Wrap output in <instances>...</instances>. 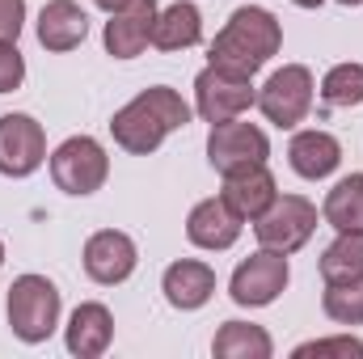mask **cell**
Returning a JSON list of instances; mask_svg holds the SVG:
<instances>
[{
    "instance_id": "1",
    "label": "cell",
    "mask_w": 363,
    "mask_h": 359,
    "mask_svg": "<svg viewBox=\"0 0 363 359\" xmlns=\"http://www.w3.org/2000/svg\"><path fill=\"white\" fill-rule=\"evenodd\" d=\"M190 123V106L182 101V93L165 89V85H152V89L135 93L123 110H114L110 118V131H114V144L135 153V157H148L161 148V140L169 131H178Z\"/></svg>"
},
{
    "instance_id": "2",
    "label": "cell",
    "mask_w": 363,
    "mask_h": 359,
    "mask_svg": "<svg viewBox=\"0 0 363 359\" xmlns=\"http://www.w3.org/2000/svg\"><path fill=\"white\" fill-rule=\"evenodd\" d=\"M279 47H283L279 21H274L267 9L245 4V9H237V13L228 17V26L216 34V43H211V64L254 77Z\"/></svg>"
},
{
    "instance_id": "3",
    "label": "cell",
    "mask_w": 363,
    "mask_h": 359,
    "mask_svg": "<svg viewBox=\"0 0 363 359\" xmlns=\"http://www.w3.org/2000/svg\"><path fill=\"white\" fill-rule=\"evenodd\" d=\"M9 326L21 343H47L60 326V287L43 275H21L9 287Z\"/></svg>"
},
{
    "instance_id": "4",
    "label": "cell",
    "mask_w": 363,
    "mask_h": 359,
    "mask_svg": "<svg viewBox=\"0 0 363 359\" xmlns=\"http://www.w3.org/2000/svg\"><path fill=\"white\" fill-rule=\"evenodd\" d=\"M267 157H271V140H267L262 127L237 123V118L211 123V136H207V161H211V170L237 174V170L267 165Z\"/></svg>"
},
{
    "instance_id": "5",
    "label": "cell",
    "mask_w": 363,
    "mask_h": 359,
    "mask_svg": "<svg viewBox=\"0 0 363 359\" xmlns=\"http://www.w3.org/2000/svg\"><path fill=\"white\" fill-rule=\"evenodd\" d=\"M110 174V157L93 136H72L51 153V178L64 194H93Z\"/></svg>"
},
{
    "instance_id": "6",
    "label": "cell",
    "mask_w": 363,
    "mask_h": 359,
    "mask_svg": "<svg viewBox=\"0 0 363 359\" xmlns=\"http://www.w3.org/2000/svg\"><path fill=\"white\" fill-rule=\"evenodd\" d=\"M313 228H317V207L304 194L274 199L271 207L258 216V224H254L262 250H274V254H296L313 237Z\"/></svg>"
},
{
    "instance_id": "7",
    "label": "cell",
    "mask_w": 363,
    "mask_h": 359,
    "mask_svg": "<svg viewBox=\"0 0 363 359\" xmlns=\"http://www.w3.org/2000/svg\"><path fill=\"white\" fill-rule=\"evenodd\" d=\"M254 101H258V93H254V85H250L245 72H233V68L207 64V68L194 77V110H199L207 123L237 118V114L250 110Z\"/></svg>"
},
{
    "instance_id": "8",
    "label": "cell",
    "mask_w": 363,
    "mask_h": 359,
    "mask_svg": "<svg viewBox=\"0 0 363 359\" xmlns=\"http://www.w3.org/2000/svg\"><path fill=\"white\" fill-rule=\"evenodd\" d=\"M258 110L274 127H296L313 110V72L304 64H283L258 93Z\"/></svg>"
},
{
    "instance_id": "9",
    "label": "cell",
    "mask_w": 363,
    "mask_h": 359,
    "mask_svg": "<svg viewBox=\"0 0 363 359\" xmlns=\"http://www.w3.org/2000/svg\"><path fill=\"white\" fill-rule=\"evenodd\" d=\"M47 161V136L43 123L30 114H0V174L30 178Z\"/></svg>"
},
{
    "instance_id": "10",
    "label": "cell",
    "mask_w": 363,
    "mask_h": 359,
    "mask_svg": "<svg viewBox=\"0 0 363 359\" xmlns=\"http://www.w3.org/2000/svg\"><path fill=\"white\" fill-rule=\"evenodd\" d=\"M287 254H274V250H262V254H254V258H245L241 267L233 270V283H228V292H233V300L237 304H250V309H262V304H271L274 296L287 287Z\"/></svg>"
},
{
    "instance_id": "11",
    "label": "cell",
    "mask_w": 363,
    "mask_h": 359,
    "mask_svg": "<svg viewBox=\"0 0 363 359\" xmlns=\"http://www.w3.org/2000/svg\"><path fill=\"white\" fill-rule=\"evenodd\" d=\"M135 263H140L135 241L127 233H118V228H101V233H93L89 241H85V275H89L93 283L114 287V283L131 279Z\"/></svg>"
},
{
    "instance_id": "12",
    "label": "cell",
    "mask_w": 363,
    "mask_h": 359,
    "mask_svg": "<svg viewBox=\"0 0 363 359\" xmlns=\"http://www.w3.org/2000/svg\"><path fill=\"white\" fill-rule=\"evenodd\" d=\"M157 0H131L127 9L110 13L106 21V51L114 60H135L148 43H152V26H157Z\"/></svg>"
},
{
    "instance_id": "13",
    "label": "cell",
    "mask_w": 363,
    "mask_h": 359,
    "mask_svg": "<svg viewBox=\"0 0 363 359\" xmlns=\"http://www.w3.org/2000/svg\"><path fill=\"white\" fill-rule=\"evenodd\" d=\"M186 237L199 250H228L241 237V216L224 199H203V203H194V211L186 220Z\"/></svg>"
},
{
    "instance_id": "14",
    "label": "cell",
    "mask_w": 363,
    "mask_h": 359,
    "mask_svg": "<svg viewBox=\"0 0 363 359\" xmlns=\"http://www.w3.org/2000/svg\"><path fill=\"white\" fill-rule=\"evenodd\" d=\"M220 199H224L241 220H258L274 199H279V190H274L271 170H267V165H254V170L224 174V194H220Z\"/></svg>"
},
{
    "instance_id": "15",
    "label": "cell",
    "mask_w": 363,
    "mask_h": 359,
    "mask_svg": "<svg viewBox=\"0 0 363 359\" xmlns=\"http://www.w3.org/2000/svg\"><path fill=\"white\" fill-rule=\"evenodd\" d=\"M89 34V17L77 0H51L38 13V43L47 51H72Z\"/></svg>"
},
{
    "instance_id": "16",
    "label": "cell",
    "mask_w": 363,
    "mask_h": 359,
    "mask_svg": "<svg viewBox=\"0 0 363 359\" xmlns=\"http://www.w3.org/2000/svg\"><path fill=\"white\" fill-rule=\"evenodd\" d=\"M287 157H291V170H296L300 178L317 182V178H330V174L338 170L342 144H338L330 131H300V136H291Z\"/></svg>"
},
{
    "instance_id": "17",
    "label": "cell",
    "mask_w": 363,
    "mask_h": 359,
    "mask_svg": "<svg viewBox=\"0 0 363 359\" xmlns=\"http://www.w3.org/2000/svg\"><path fill=\"white\" fill-rule=\"evenodd\" d=\"M161 292L174 309H203L216 292V270L207 263H194V258H182L165 270L161 279Z\"/></svg>"
},
{
    "instance_id": "18",
    "label": "cell",
    "mask_w": 363,
    "mask_h": 359,
    "mask_svg": "<svg viewBox=\"0 0 363 359\" xmlns=\"http://www.w3.org/2000/svg\"><path fill=\"white\" fill-rule=\"evenodd\" d=\"M110 338H114V317H110V309L106 304H77V313H72V321H68V351L81 359H97L106 355V347H110Z\"/></svg>"
},
{
    "instance_id": "19",
    "label": "cell",
    "mask_w": 363,
    "mask_h": 359,
    "mask_svg": "<svg viewBox=\"0 0 363 359\" xmlns=\"http://www.w3.org/2000/svg\"><path fill=\"white\" fill-rule=\"evenodd\" d=\"M203 38V17L190 0H178L169 4L165 13H157V26H152V43L161 51H186Z\"/></svg>"
},
{
    "instance_id": "20",
    "label": "cell",
    "mask_w": 363,
    "mask_h": 359,
    "mask_svg": "<svg viewBox=\"0 0 363 359\" xmlns=\"http://www.w3.org/2000/svg\"><path fill=\"white\" fill-rule=\"evenodd\" d=\"M216 359H271L274 343L262 326H250V321H224L216 343H211Z\"/></svg>"
},
{
    "instance_id": "21",
    "label": "cell",
    "mask_w": 363,
    "mask_h": 359,
    "mask_svg": "<svg viewBox=\"0 0 363 359\" xmlns=\"http://www.w3.org/2000/svg\"><path fill=\"white\" fill-rule=\"evenodd\" d=\"M325 220L338 233H363V174L342 178L325 194Z\"/></svg>"
},
{
    "instance_id": "22",
    "label": "cell",
    "mask_w": 363,
    "mask_h": 359,
    "mask_svg": "<svg viewBox=\"0 0 363 359\" xmlns=\"http://www.w3.org/2000/svg\"><path fill=\"white\" fill-rule=\"evenodd\" d=\"M321 279L325 283L363 279V233H338V241L321 254Z\"/></svg>"
},
{
    "instance_id": "23",
    "label": "cell",
    "mask_w": 363,
    "mask_h": 359,
    "mask_svg": "<svg viewBox=\"0 0 363 359\" xmlns=\"http://www.w3.org/2000/svg\"><path fill=\"white\" fill-rule=\"evenodd\" d=\"M321 309H325V317L338 321V326H363V279L325 283Z\"/></svg>"
},
{
    "instance_id": "24",
    "label": "cell",
    "mask_w": 363,
    "mask_h": 359,
    "mask_svg": "<svg viewBox=\"0 0 363 359\" xmlns=\"http://www.w3.org/2000/svg\"><path fill=\"white\" fill-rule=\"evenodd\" d=\"M321 97L330 106H359L363 101V64H338L325 72Z\"/></svg>"
},
{
    "instance_id": "25",
    "label": "cell",
    "mask_w": 363,
    "mask_h": 359,
    "mask_svg": "<svg viewBox=\"0 0 363 359\" xmlns=\"http://www.w3.org/2000/svg\"><path fill=\"white\" fill-rule=\"evenodd\" d=\"M296 359H363V343L359 338H317V343H304V347H296L291 351Z\"/></svg>"
},
{
    "instance_id": "26",
    "label": "cell",
    "mask_w": 363,
    "mask_h": 359,
    "mask_svg": "<svg viewBox=\"0 0 363 359\" xmlns=\"http://www.w3.org/2000/svg\"><path fill=\"white\" fill-rule=\"evenodd\" d=\"M21 81H26V60L17 51V43L0 38V93H13Z\"/></svg>"
},
{
    "instance_id": "27",
    "label": "cell",
    "mask_w": 363,
    "mask_h": 359,
    "mask_svg": "<svg viewBox=\"0 0 363 359\" xmlns=\"http://www.w3.org/2000/svg\"><path fill=\"white\" fill-rule=\"evenodd\" d=\"M21 26H26V0H0V38L17 43Z\"/></svg>"
},
{
    "instance_id": "28",
    "label": "cell",
    "mask_w": 363,
    "mask_h": 359,
    "mask_svg": "<svg viewBox=\"0 0 363 359\" xmlns=\"http://www.w3.org/2000/svg\"><path fill=\"white\" fill-rule=\"evenodd\" d=\"M93 4H97V9H106V13H118V9H127L131 0H93Z\"/></svg>"
},
{
    "instance_id": "29",
    "label": "cell",
    "mask_w": 363,
    "mask_h": 359,
    "mask_svg": "<svg viewBox=\"0 0 363 359\" xmlns=\"http://www.w3.org/2000/svg\"><path fill=\"white\" fill-rule=\"evenodd\" d=\"M296 4H300V9H317L321 0H296Z\"/></svg>"
},
{
    "instance_id": "30",
    "label": "cell",
    "mask_w": 363,
    "mask_h": 359,
    "mask_svg": "<svg viewBox=\"0 0 363 359\" xmlns=\"http://www.w3.org/2000/svg\"><path fill=\"white\" fill-rule=\"evenodd\" d=\"M338 4H363V0H338Z\"/></svg>"
},
{
    "instance_id": "31",
    "label": "cell",
    "mask_w": 363,
    "mask_h": 359,
    "mask_svg": "<svg viewBox=\"0 0 363 359\" xmlns=\"http://www.w3.org/2000/svg\"><path fill=\"white\" fill-rule=\"evenodd\" d=\"M0 263H4V245H0Z\"/></svg>"
}]
</instances>
